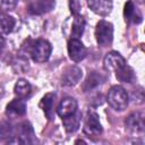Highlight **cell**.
<instances>
[{"label": "cell", "instance_id": "ba28073f", "mask_svg": "<svg viewBox=\"0 0 145 145\" xmlns=\"http://www.w3.org/2000/svg\"><path fill=\"white\" fill-rule=\"evenodd\" d=\"M126 65L127 63H126L125 58L119 52L111 51L104 57V68L108 71H114L116 72Z\"/></svg>", "mask_w": 145, "mask_h": 145}, {"label": "cell", "instance_id": "d6986e66", "mask_svg": "<svg viewBox=\"0 0 145 145\" xmlns=\"http://www.w3.org/2000/svg\"><path fill=\"white\" fill-rule=\"evenodd\" d=\"M16 25V20L12 16L2 12L0 14V33L1 34H9L12 32Z\"/></svg>", "mask_w": 145, "mask_h": 145}, {"label": "cell", "instance_id": "9a60e30c", "mask_svg": "<svg viewBox=\"0 0 145 145\" xmlns=\"http://www.w3.org/2000/svg\"><path fill=\"white\" fill-rule=\"evenodd\" d=\"M54 100H56L54 93H46L40 102V106L49 120H52L54 117Z\"/></svg>", "mask_w": 145, "mask_h": 145}, {"label": "cell", "instance_id": "6da1fadb", "mask_svg": "<svg viewBox=\"0 0 145 145\" xmlns=\"http://www.w3.org/2000/svg\"><path fill=\"white\" fill-rule=\"evenodd\" d=\"M109 105L116 111H123L128 105V94L121 86H112L106 96Z\"/></svg>", "mask_w": 145, "mask_h": 145}, {"label": "cell", "instance_id": "4fadbf2b", "mask_svg": "<svg viewBox=\"0 0 145 145\" xmlns=\"http://www.w3.org/2000/svg\"><path fill=\"white\" fill-rule=\"evenodd\" d=\"M77 111V101L74 97H65L57 108V113L61 117H68Z\"/></svg>", "mask_w": 145, "mask_h": 145}, {"label": "cell", "instance_id": "e0dca14e", "mask_svg": "<svg viewBox=\"0 0 145 145\" xmlns=\"http://www.w3.org/2000/svg\"><path fill=\"white\" fill-rule=\"evenodd\" d=\"M62 122H63V127L66 129L67 133H75L78 128H79V123H80V113L78 111H76L75 113L62 118Z\"/></svg>", "mask_w": 145, "mask_h": 145}, {"label": "cell", "instance_id": "7c38bea8", "mask_svg": "<svg viewBox=\"0 0 145 145\" xmlns=\"http://www.w3.org/2000/svg\"><path fill=\"white\" fill-rule=\"evenodd\" d=\"M88 7L100 16H106L111 12L112 0H87Z\"/></svg>", "mask_w": 145, "mask_h": 145}, {"label": "cell", "instance_id": "5b68a950", "mask_svg": "<svg viewBox=\"0 0 145 145\" xmlns=\"http://www.w3.org/2000/svg\"><path fill=\"white\" fill-rule=\"evenodd\" d=\"M84 133L87 136H99L102 133V125L100 122L97 113L94 111H88L85 120H84V127H83Z\"/></svg>", "mask_w": 145, "mask_h": 145}, {"label": "cell", "instance_id": "d4e9b609", "mask_svg": "<svg viewBox=\"0 0 145 145\" xmlns=\"http://www.w3.org/2000/svg\"><path fill=\"white\" fill-rule=\"evenodd\" d=\"M3 48H5V39H3V36H2V34L0 33V53L2 52V50H3Z\"/></svg>", "mask_w": 145, "mask_h": 145}, {"label": "cell", "instance_id": "30bf717a", "mask_svg": "<svg viewBox=\"0 0 145 145\" xmlns=\"http://www.w3.org/2000/svg\"><path fill=\"white\" fill-rule=\"evenodd\" d=\"M26 113V103L23 99H15L8 103L6 108V114L10 118L23 117Z\"/></svg>", "mask_w": 145, "mask_h": 145}, {"label": "cell", "instance_id": "603a6c76", "mask_svg": "<svg viewBox=\"0 0 145 145\" xmlns=\"http://www.w3.org/2000/svg\"><path fill=\"white\" fill-rule=\"evenodd\" d=\"M17 5V0H0V8L3 11L14 10Z\"/></svg>", "mask_w": 145, "mask_h": 145}, {"label": "cell", "instance_id": "cb8c5ba5", "mask_svg": "<svg viewBox=\"0 0 145 145\" xmlns=\"http://www.w3.org/2000/svg\"><path fill=\"white\" fill-rule=\"evenodd\" d=\"M69 8H70V11L74 15H78V11H79V8H80L79 1L78 0H69Z\"/></svg>", "mask_w": 145, "mask_h": 145}, {"label": "cell", "instance_id": "5bb4252c", "mask_svg": "<svg viewBox=\"0 0 145 145\" xmlns=\"http://www.w3.org/2000/svg\"><path fill=\"white\" fill-rule=\"evenodd\" d=\"M123 16L126 22L128 23H134V24H139L143 19L142 12L135 7L134 2L131 0L127 1L125 5V9H123Z\"/></svg>", "mask_w": 145, "mask_h": 145}, {"label": "cell", "instance_id": "9c48e42d", "mask_svg": "<svg viewBox=\"0 0 145 145\" xmlns=\"http://www.w3.org/2000/svg\"><path fill=\"white\" fill-rule=\"evenodd\" d=\"M83 76V71L80 68L76 66H70L66 68L61 76V84L63 86H74L76 85Z\"/></svg>", "mask_w": 145, "mask_h": 145}, {"label": "cell", "instance_id": "8fae6325", "mask_svg": "<svg viewBox=\"0 0 145 145\" xmlns=\"http://www.w3.org/2000/svg\"><path fill=\"white\" fill-rule=\"evenodd\" d=\"M56 7L54 0H36L28 7V11L32 15H42L51 11Z\"/></svg>", "mask_w": 145, "mask_h": 145}, {"label": "cell", "instance_id": "ac0fdd59", "mask_svg": "<svg viewBox=\"0 0 145 145\" xmlns=\"http://www.w3.org/2000/svg\"><path fill=\"white\" fill-rule=\"evenodd\" d=\"M14 92L16 94V96H18L19 99H27L31 96V93H32V86L31 84L26 80V79H18L17 83L15 84V88H14Z\"/></svg>", "mask_w": 145, "mask_h": 145}, {"label": "cell", "instance_id": "7a4b0ae2", "mask_svg": "<svg viewBox=\"0 0 145 145\" xmlns=\"http://www.w3.org/2000/svg\"><path fill=\"white\" fill-rule=\"evenodd\" d=\"M51 51H52V46L50 42L44 39H39L34 41L29 48V54L32 59L39 63L48 61L51 56Z\"/></svg>", "mask_w": 145, "mask_h": 145}, {"label": "cell", "instance_id": "2e32d148", "mask_svg": "<svg viewBox=\"0 0 145 145\" xmlns=\"http://www.w3.org/2000/svg\"><path fill=\"white\" fill-rule=\"evenodd\" d=\"M104 80H105V77L102 74H100L97 71H92V72L88 74L86 80L83 84V91L84 92H89V91L96 88L99 85H101Z\"/></svg>", "mask_w": 145, "mask_h": 145}, {"label": "cell", "instance_id": "52a82bcc", "mask_svg": "<svg viewBox=\"0 0 145 145\" xmlns=\"http://www.w3.org/2000/svg\"><path fill=\"white\" fill-rule=\"evenodd\" d=\"M125 125H126V128L131 133H136V134L143 133L144 131V127H145L144 113L142 111H136V112L130 113L126 118Z\"/></svg>", "mask_w": 145, "mask_h": 145}, {"label": "cell", "instance_id": "8992f818", "mask_svg": "<svg viewBox=\"0 0 145 145\" xmlns=\"http://www.w3.org/2000/svg\"><path fill=\"white\" fill-rule=\"evenodd\" d=\"M68 54H69V58L72 61L79 62L86 57L87 51H86V48L84 46V44L82 43V41L79 39L71 37L68 41Z\"/></svg>", "mask_w": 145, "mask_h": 145}, {"label": "cell", "instance_id": "44dd1931", "mask_svg": "<svg viewBox=\"0 0 145 145\" xmlns=\"http://www.w3.org/2000/svg\"><path fill=\"white\" fill-rule=\"evenodd\" d=\"M84 29H85V19H84V17L80 16L79 14L75 15V18H74V22H72V28H71L72 37L78 39L79 36H82L83 33H84Z\"/></svg>", "mask_w": 145, "mask_h": 145}, {"label": "cell", "instance_id": "277c9868", "mask_svg": "<svg viewBox=\"0 0 145 145\" xmlns=\"http://www.w3.org/2000/svg\"><path fill=\"white\" fill-rule=\"evenodd\" d=\"M96 42L100 46H109L113 39V26L106 20H100L95 28Z\"/></svg>", "mask_w": 145, "mask_h": 145}, {"label": "cell", "instance_id": "3957f363", "mask_svg": "<svg viewBox=\"0 0 145 145\" xmlns=\"http://www.w3.org/2000/svg\"><path fill=\"white\" fill-rule=\"evenodd\" d=\"M35 135L32 125L28 121L20 122L16 130H15V136L9 143H19V144H33L35 143Z\"/></svg>", "mask_w": 145, "mask_h": 145}, {"label": "cell", "instance_id": "7402d4cb", "mask_svg": "<svg viewBox=\"0 0 145 145\" xmlns=\"http://www.w3.org/2000/svg\"><path fill=\"white\" fill-rule=\"evenodd\" d=\"M116 77L118 80L123 82V83H131L135 79V74L134 70L128 66H123L121 69H119L118 71H116Z\"/></svg>", "mask_w": 145, "mask_h": 145}, {"label": "cell", "instance_id": "ffe728a7", "mask_svg": "<svg viewBox=\"0 0 145 145\" xmlns=\"http://www.w3.org/2000/svg\"><path fill=\"white\" fill-rule=\"evenodd\" d=\"M15 136V129L8 121H0V142L9 143Z\"/></svg>", "mask_w": 145, "mask_h": 145}]
</instances>
